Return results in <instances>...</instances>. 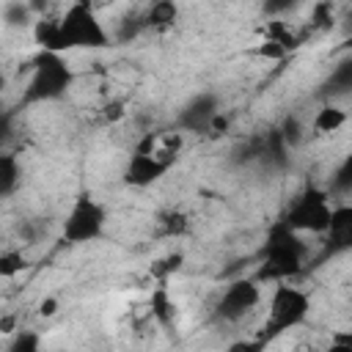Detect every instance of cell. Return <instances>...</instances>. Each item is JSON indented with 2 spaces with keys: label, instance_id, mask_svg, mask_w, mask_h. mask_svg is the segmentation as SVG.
<instances>
[{
  "label": "cell",
  "instance_id": "277c9868",
  "mask_svg": "<svg viewBox=\"0 0 352 352\" xmlns=\"http://www.w3.org/2000/svg\"><path fill=\"white\" fill-rule=\"evenodd\" d=\"M311 316V294L289 280H275L267 302V336L302 327Z\"/></svg>",
  "mask_w": 352,
  "mask_h": 352
},
{
  "label": "cell",
  "instance_id": "7a4b0ae2",
  "mask_svg": "<svg viewBox=\"0 0 352 352\" xmlns=\"http://www.w3.org/2000/svg\"><path fill=\"white\" fill-rule=\"evenodd\" d=\"M28 82H25V102H55L69 94L74 85V69L66 55L38 50L28 63Z\"/></svg>",
  "mask_w": 352,
  "mask_h": 352
},
{
  "label": "cell",
  "instance_id": "e0dca14e",
  "mask_svg": "<svg viewBox=\"0 0 352 352\" xmlns=\"http://www.w3.org/2000/svg\"><path fill=\"white\" fill-rule=\"evenodd\" d=\"M322 352H352V336L349 333H336Z\"/></svg>",
  "mask_w": 352,
  "mask_h": 352
},
{
  "label": "cell",
  "instance_id": "d6986e66",
  "mask_svg": "<svg viewBox=\"0 0 352 352\" xmlns=\"http://www.w3.org/2000/svg\"><path fill=\"white\" fill-rule=\"evenodd\" d=\"M19 327H16V316L14 314H8V316H3L0 319V336H14Z\"/></svg>",
  "mask_w": 352,
  "mask_h": 352
},
{
  "label": "cell",
  "instance_id": "52a82bcc",
  "mask_svg": "<svg viewBox=\"0 0 352 352\" xmlns=\"http://www.w3.org/2000/svg\"><path fill=\"white\" fill-rule=\"evenodd\" d=\"M258 302H261V286H258V280H253V278H236V280H231L220 292V297L214 302V314L223 322H239L248 314H253L258 308Z\"/></svg>",
  "mask_w": 352,
  "mask_h": 352
},
{
  "label": "cell",
  "instance_id": "2e32d148",
  "mask_svg": "<svg viewBox=\"0 0 352 352\" xmlns=\"http://www.w3.org/2000/svg\"><path fill=\"white\" fill-rule=\"evenodd\" d=\"M256 52H258L261 58H267V60H283V58L289 55V50H286L280 41H272V38H264V41L256 47Z\"/></svg>",
  "mask_w": 352,
  "mask_h": 352
},
{
  "label": "cell",
  "instance_id": "5bb4252c",
  "mask_svg": "<svg viewBox=\"0 0 352 352\" xmlns=\"http://www.w3.org/2000/svg\"><path fill=\"white\" fill-rule=\"evenodd\" d=\"M176 16H179V8H176L173 3H154V6L148 8V14H146V19H143V22L162 28V25L176 22Z\"/></svg>",
  "mask_w": 352,
  "mask_h": 352
},
{
  "label": "cell",
  "instance_id": "ffe728a7",
  "mask_svg": "<svg viewBox=\"0 0 352 352\" xmlns=\"http://www.w3.org/2000/svg\"><path fill=\"white\" fill-rule=\"evenodd\" d=\"M3 91H6V77H0V96H3Z\"/></svg>",
  "mask_w": 352,
  "mask_h": 352
},
{
  "label": "cell",
  "instance_id": "8fae6325",
  "mask_svg": "<svg viewBox=\"0 0 352 352\" xmlns=\"http://www.w3.org/2000/svg\"><path fill=\"white\" fill-rule=\"evenodd\" d=\"M28 270V256L19 248H6L0 250V278L3 280H14Z\"/></svg>",
  "mask_w": 352,
  "mask_h": 352
},
{
  "label": "cell",
  "instance_id": "ba28073f",
  "mask_svg": "<svg viewBox=\"0 0 352 352\" xmlns=\"http://www.w3.org/2000/svg\"><path fill=\"white\" fill-rule=\"evenodd\" d=\"M220 113V102L214 94H198L179 116V124L182 129H190V132H209V124L212 118Z\"/></svg>",
  "mask_w": 352,
  "mask_h": 352
},
{
  "label": "cell",
  "instance_id": "3957f363",
  "mask_svg": "<svg viewBox=\"0 0 352 352\" xmlns=\"http://www.w3.org/2000/svg\"><path fill=\"white\" fill-rule=\"evenodd\" d=\"M104 231H107V209L102 201H96L88 192L77 195L60 220V239L66 245L96 242L104 236Z\"/></svg>",
  "mask_w": 352,
  "mask_h": 352
},
{
  "label": "cell",
  "instance_id": "ac0fdd59",
  "mask_svg": "<svg viewBox=\"0 0 352 352\" xmlns=\"http://www.w3.org/2000/svg\"><path fill=\"white\" fill-rule=\"evenodd\" d=\"M58 311H60V300H58L55 294L41 297V302H38V316H41V319H52Z\"/></svg>",
  "mask_w": 352,
  "mask_h": 352
},
{
  "label": "cell",
  "instance_id": "9c48e42d",
  "mask_svg": "<svg viewBox=\"0 0 352 352\" xmlns=\"http://www.w3.org/2000/svg\"><path fill=\"white\" fill-rule=\"evenodd\" d=\"M346 121H349L346 107L324 102V104L314 113L311 126H314V132H316V135H336V132H341V129L346 126Z\"/></svg>",
  "mask_w": 352,
  "mask_h": 352
},
{
  "label": "cell",
  "instance_id": "5b68a950",
  "mask_svg": "<svg viewBox=\"0 0 352 352\" xmlns=\"http://www.w3.org/2000/svg\"><path fill=\"white\" fill-rule=\"evenodd\" d=\"M333 204L324 190H305L283 212V226L294 234H327L333 220Z\"/></svg>",
  "mask_w": 352,
  "mask_h": 352
},
{
  "label": "cell",
  "instance_id": "30bf717a",
  "mask_svg": "<svg viewBox=\"0 0 352 352\" xmlns=\"http://www.w3.org/2000/svg\"><path fill=\"white\" fill-rule=\"evenodd\" d=\"M22 184V162L14 151L0 148V201L11 198Z\"/></svg>",
  "mask_w": 352,
  "mask_h": 352
},
{
  "label": "cell",
  "instance_id": "6da1fadb",
  "mask_svg": "<svg viewBox=\"0 0 352 352\" xmlns=\"http://www.w3.org/2000/svg\"><path fill=\"white\" fill-rule=\"evenodd\" d=\"M33 41L47 52L102 50L110 47V30L91 3H69L58 14H41L33 22Z\"/></svg>",
  "mask_w": 352,
  "mask_h": 352
},
{
  "label": "cell",
  "instance_id": "8992f818",
  "mask_svg": "<svg viewBox=\"0 0 352 352\" xmlns=\"http://www.w3.org/2000/svg\"><path fill=\"white\" fill-rule=\"evenodd\" d=\"M302 258H305V245H302L300 234H294L283 223H278L270 231V239L264 245V275H270L275 280H286L289 275L300 272Z\"/></svg>",
  "mask_w": 352,
  "mask_h": 352
},
{
  "label": "cell",
  "instance_id": "9a60e30c",
  "mask_svg": "<svg viewBox=\"0 0 352 352\" xmlns=\"http://www.w3.org/2000/svg\"><path fill=\"white\" fill-rule=\"evenodd\" d=\"M264 349H267L264 336H245V338H236L226 346V352H264Z\"/></svg>",
  "mask_w": 352,
  "mask_h": 352
},
{
  "label": "cell",
  "instance_id": "4fadbf2b",
  "mask_svg": "<svg viewBox=\"0 0 352 352\" xmlns=\"http://www.w3.org/2000/svg\"><path fill=\"white\" fill-rule=\"evenodd\" d=\"M151 311H154V319H157L160 324H170V322H173L176 305H173V300L168 297L165 289H157V292H154V297H151Z\"/></svg>",
  "mask_w": 352,
  "mask_h": 352
},
{
  "label": "cell",
  "instance_id": "7c38bea8",
  "mask_svg": "<svg viewBox=\"0 0 352 352\" xmlns=\"http://www.w3.org/2000/svg\"><path fill=\"white\" fill-rule=\"evenodd\" d=\"M6 352H44V338L38 330H16Z\"/></svg>",
  "mask_w": 352,
  "mask_h": 352
}]
</instances>
